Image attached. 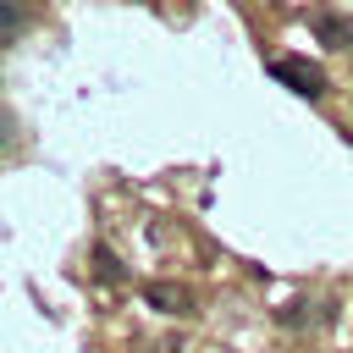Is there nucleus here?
Listing matches in <instances>:
<instances>
[{"label": "nucleus", "mask_w": 353, "mask_h": 353, "mask_svg": "<svg viewBox=\"0 0 353 353\" xmlns=\"http://www.w3.org/2000/svg\"><path fill=\"white\" fill-rule=\"evenodd\" d=\"M28 22H33V11L22 0H0V44H17Z\"/></svg>", "instance_id": "obj_4"}, {"label": "nucleus", "mask_w": 353, "mask_h": 353, "mask_svg": "<svg viewBox=\"0 0 353 353\" xmlns=\"http://www.w3.org/2000/svg\"><path fill=\"white\" fill-rule=\"evenodd\" d=\"M6 138H11V121H6V116H0V143H6Z\"/></svg>", "instance_id": "obj_7"}, {"label": "nucleus", "mask_w": 353, "mask_h": 353, "mask_svg": "<svg viewBox=\"0 0 353 353\" xmlns=\"http://www.w3.org/2000/svg\"><path fill=\"white\" fill-rule=\"evenodd\" d=\"M94 281H110V287H121V281H127V265H121L105 243L94 248Z\"/></svg>", "instance_id": "obj_5"}, {"label": "nucleus", "mask_w": 353, "mask_h": 353, "mask_svg": "<svg viewBox=\"0 0 353 353\" xmlns=\"http://www.w3.org/2000/svg\"><path fill=\"white\" fill-rule=\"evenodd\" d=\"M314 33L325 44H353V22L347 17H314Z\"/></svg>", "instance_id": "obj_6"}, {"label": "nucleus", "mask_w": 353, "mask_h": 353, "mask_svg": "<svg viewBox=\"0 0 353 353\" xmlns=\"http://www.w3.org/2000/svg\"><path fill=\"white\" fill-rule=\"evenodd\" d=\"M270 72H276V83H287L303 99H320L325 94V72L314 61H303V55H281V61H270Z\"/></svg>", "instance_id": "obj_1"}, {"label": "nucleus", "mask_w": 353, "mask_h": 353, "mask_svg": "<svg viewBox=\"0 0 353 353\" xmlns=\"http://www.w3.org/2000/svg\"><path fill=\"white\" fill-rule=\"evenodd\" d=\"M143 303L160 309V314H193L199 298H193L188 281H149V287H143Z\"/></svg>", "instance_id": "obj_2"}, {"label": "nucleus", "mask_w": 353, "mask_h": 353, "mask_svg": "<svg viewBox=\"0 0 353 353\" xmlns=\"http://www.w3.org/2000/svg\"><path fill=\"white\" fill-rule=\"evenodd\" d=\"M276 320H281V325H292V331H303V325H314V320L325 325V320H336V298H331V303H309V298H292V303H287Z\"/></svg>", "instance_id": "obj_3"}]
</instances>
